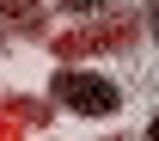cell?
Instances as JSON below:
<instances>
[{"label":"cell","instance_id":"3","mask_svg":"<svg viewBox=\"0 0 159 141\" xmlns=\"http://www.w3.org/2000/svg\"><path fill=\"white\" fill-rule=\"evenodd\" d=\"M55 12H67V19H92V12H110V0H55Z\"/></svg>","mask_w":159,"mask_h":141},{"label":"cell","instance_id":"1","mask_svg":"<svg viewBox=\"0 0 159 141\" xmlns=\"http://www.w3.org/2000/svg\"><path fill=\"white\" fill-rule=\"evenodd\" d=\"M49 98H55V104H67L74 117H116V110H122L116 80L86 74V68H55V74H49Z\"/></svg>","mask_w":159,"mask_h":141},{"label":"cell","instance_id":"2","mask_svg":"<svg viewBox=\"0 0 159 141\" xmlns=\"http://www.w3.org/2000/svg\"><path fill=\"white\" fill-rule=\"evenodd\" d=\"M0 19L19 25V31H37V25H43V6H37V0H0Z\"/></svg>","mask_w":159,"mask_h":141},{"label":"cell","instance_id":"4","mask_svg":"<svg viewBox=\"0 0 159 141\" xmlns=\"http://www.w3.org/2000/svg\"><path fill=\"white\" fill-rule=\"evenodd\" d=\"M147 25H153V43H159V0H147Z\"/></svg>","mask_w":159,"mask_h":141},{"label":"cell","instance_id":"5","mask_svg":"<svg viewBox=\"0 0 159 141\" xmlns=\"http://www.w3.org/2000/svg\"><path fill=\"white\" fill-rule=\"evenodd\" d=\"M147 141H159V110H153V123H147Z\"/></svg>","mask_w":159,"mask_h":141}]
</instances>
